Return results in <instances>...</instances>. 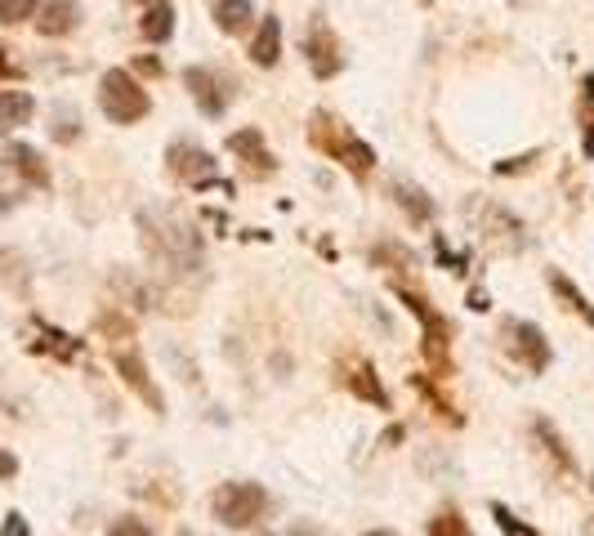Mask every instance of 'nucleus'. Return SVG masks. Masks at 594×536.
<instances>
[{
	"instance_id": "2",
	"label": "nucleus",
	"mask_w": 594,
	"mask_h": 536,
	"mask_svg": "<svg viewBox=\"0 0 594 536\" xmlns=\"http://www.w3.org/2000/svg\"><path fill=\"white\" fill-rule=\"evenodd\" d=\"M393 295H399L421 317V354L429 362V376L434 380H447L451 376V322L438 309H429V300L421 291H412L407 282H393Z\"/></svg>"
},
{
	"instance_id": "34",
	"label": "nucleus",
	"mask_w": 594,
	"mask_h": 536,
	"mask_svg": "<svg viewBox=\"0 0 594 536\" xmlns=\"http://www.w3.org/2000/svg\"><path fill=\"white\" fill-rule=\"evenodd\" d=\"M10 77H19V67L10 63V54H5V45H0V81H10Z\"/></svg>"
},
{
	"instance_id": "5",
	"label": "nucleus",
	"mask_w": 594,
	"mask_h": 536,
	"mask_svg": "<svg viewBox=\"0 0 594 536\" xmlns=\"http://www.w3.org/2000/svg\"><path fill=\"white\" fill-rule=\"evenodd\" d=\"M300 49H304V63H309V72H313L317 81H332V77H340V67H345V45H340L336 27L326 23L322 14H313V19L304 23Z\"/></svg>"
},
{
	"instance_id": "20",
	"label": "nucleus",
	"mask_w": 594,
	"mask_h": 536,
	"mask_svg": "<svg viewBox=\"0 0 594 536\" xmlns=\"http://www.w3.org/2000/svg\"><path fill=\"white\" fill-rule=\"evenodd\" d=\"M546 282H550V291H554V295H559V300H563V304H568V309H572V313H576L585 326H594V304H590V300L576 291V282H572L568 273H559V268H550Z\"/></svg>"
},
{
	"instance_id": "13",
	"label": "nucleus",
	"mask_w": 594,
	"mask_h": 536,
	"mask_svg": "<svg viewBox=\"0 0 594 536\" xmlns=\"http://www.w3.org/2000/svg\"><path fill=\"white\" fill-rule=\"evenodd\" d=\"M5 166L27 183V188H49V166L32 144H10L5 148Z\"/></svg>"
},
{
	"instance_id": "1",
	"label": "nucleus",
	"mask_w": 594,
	"mask_h": 536,
	"mask_svg": "<svg viewBox=\"0 0 594 536\" xmlns=\"http://www.w3.org/2000/svg\"><path fill=\"white\" fill-rule=\"evenodd\" d=\"M139 233H144V250L153 255L157 268L175 278H202L206 268V246L192 220H183L175 206H144L139 211Z\"/></svg>"
},
{
	"instance_id": "21",
	"label": "nucleus",
	"mask_w": 594,
	"mask_h": 536,
	"mask_svg": "<svg viewBox=\"0 0 594 536\" xmlns=\"http://www.w3.org/2000/svg\"><path fill=\"white\" fill-rule=\"evenodd\" d=\"M412 389H416V393H421V398L429 402V407H434V416H438V421H447V425H466V416H460V412L451 407V402H447V398H442V393L434 389V380H429V376H412Z\"/></svg>"
},
{
	"instance_id": "16",
	"label": "nucleus",
	"mask_w": 594,
	"mask_h": 536,
	"mask_svg": "<svg viewBox=\"0 0 594 536\" xmlns=\"http://www.w3.org/2000/svg\"><path fill=\"white\" fill-rule=\"evenodd\" d=\"M389 192H393V201H399V206L407 211L412 224H429V220H434V201H429L425 188H416V183H407V179H393Z\"/></svg>"
},
{
	"instance_id": "33",
	"label": "nucleus",
	"mask_w": 594,
	"mask_h": 536,
	"mask_svg": "<svg viewBox=\"0 0 594 536\" xmlns=\"http://www.w3.org/2000/svg\"><path fill=\"white\" fill-rule=\"evenodd\" d=\"M19 474V460L10 451H0V479H14Z\"/></svg>"
},
{
	"instance_id": "41",
	"label": "nucleus",
	"mask_w": 594,
	"mask_h": 536,
	"mask_svg": "<svg viewBox=\"0 0 594 536\" xmlns=\"http://www.w3.org/2000/svg\"><path fill=\"white\" fill-rule=\"evenodd\" d=\"M179 536H197V532H179Z\"/></svg>"
},
{
	"instance_id": "30",
	"label": "nucleus",
	"mask_w": 594,
	"mask_h": 536,
	"mask_svg": "<svg viewBox=\"0 0 594 536\" xmlns=\"http://www.w3.org/2000/svg\"><path fill=\"white\" fill-rule=\"evenodd\" d=\"M108 536H153V532H148V523H144V518H112Z\"/></svg>"
},
{
	"instance_id": "18",
	"label": "nucleus",
	"mask_w": 594,
	"mask_h": 536,
	"mask_svg": "<svg viewBox=\"0 0 594 536\" xmlns=\"http://www.w3.org/2000/svg\"><path fill=\"white\" fill-rule=\"evenodd\" d=\"M36 116V99L27 90H0V134H10Z\"/></svg>"
},
{
	"instance_id": "39",
	"label": "nucleus",
	"mask_w": 594,
	"mask_h": 536,
	"mask_svg": "<svg viewBox=\"0 0 594 536\" xmlns=\"http://www.w3.org/2000/svg\"><path fill=\"white\" fill-rule=\"evenodd\" d=\"M291 536H317V532H313V527H304V523H300V527H295V532H291Z\"/></svg>"
},
{
	"instance_id": "9",
	"label": "nucleus",
	"mask_w": 594,
	"mask_h": 536,
	"mask_svg": "<svg viewBox=\"0 0 594 536\" xmlns=\"http://www.w3.org/2000/svg\"><path fill=\"white\" fill-rule=\"evenodd\" d=\"M112 367H116V376L125 380L130 393L144 398L148 412H157V416L166 412V398H161V389H157V380H153V371H148V362H144L139 349H116V354H112Z\"/></svg>"
},
{
	"instance_id": "10",
	"label": "nucleus",
	"mask_w": 594,
	"mask_h": 536,
	"mask_svg": "<svg viewBox=\"0 0 594 536\" xmlns=\"http://www.w3.org/2000/svg\"><path fill=\"white\" fill-rule=\"evenodd\" d=\"M228 153L237 157V161H246V170L250 175H273L278 170V157L269 153V148H264V134L255 130V125H242V130H233L228 134Z\"/></svg>"
},
{
	"instance_id": "29",
	"label": "nucleus",
	"mask_w": 594,
	"mask_h": 536,
	"mask_svg": "<svg viewBox=\"0 0 594 536\" xmlns=\"http://www.w3.org/2000/svg\"><path fill=\"white\" fill-rule=\"evenodd\" d=\"M99 331H108L112 340H130V335H135L130 317H116V313H103V317H99Z\"/></svg>"
},
{
	"instance_id": "27",
	"label": "nucleus",
	"mask_w": 594,
	"mask_h": 536,
	"mask_svg": "<svg viewBox=\"0 0 594 536\" xmlns=\"http://www.w3.org/2000/svg\"><path fill=\"white\" fill-rule=\"evenodd\" d=\"M371 259L384 268V264H399V268H416V255L412 250H403V246H393V242H384L380 250H371Z\"/></svg>"
},
{
	"instance_id": "35",
	"label": "nucleus",
	"mask_w": 594,
	"mask_h": 536,
	"mask_svg": "<svg viewBox=\"0 0 594 536\" xmlns=\"http://www.w3.org/2000/svg\"><path fill=\"white\" fill-rule=\"evenodd\" d=\"M581 148H585V157L594 161V116H590V125H585V139H581Z\"/></svg>"
},
{
	"instance_id": "8",
	"label": "nucleus",
	"mask_w": 594,
	"mask_h": 536,
	"mask_svg": "<svg viewBox=\"0 0 594 536\" xmlns=\"http://www.w3.org/2000/svg\"><path fill=\"white\" fill-rule=\"evenodd\" d=\"M505 349H509L527 371H533V376L550 371V358H554L546 331H541L537 322H523V317H509V322H505Z\"/></svg>"
},
{
	"instance_id": "3",
	"label": "nucleus",
	"mask_w": 594,
	"mask_h": 536,
	"mask_svg": "<svg viewBox=\"0 0 594 536\" xmlns=\"http://www.w3.org/2000/svg\"><path fill=\"white\" fill-rule=\"evenodd\" d=\"M99 112L112 121V125H135L153 112V99L148 90L135 81L130 67H108L99 77Z\"/></svg>"
},
{
	"instance_id": "22",
	"label": "nucleus",
	"mask_w": 594,
	"mask_h": 536,
	"mask_svg": "<svg viewBox=\"0 0 594 536\" xmlns=\"http://www.w3.org/2000/svg\"><path fill=\"white\" fill-rule=\"evenodd\" d=\"M533 434H537V438L546 443V456H550V460H554V465L563 469V474H572V469H576V460H572V451L563 447V438H559V429H554L550 421H537V425H533Z\"/></svg>"
},
{
	"instance_id": "28",
	"label": "nucleus",
	"mask_w": 594,
	"mask_h": 536,
	"mask_svg": "<svg viewBox=\"0 0 594 536\" xmlns=\"http://www.w3.org/2000/svg\"><path fill=\"white\" fill-rule=\"evenodd\" d=\"M541 161V148H533L527 157H505V161H496V175H523V170H533Z\"/></svg>"
},
{
	"instance_id": "26",
	"label": "nucleus",
	"mask_w": 594,
	"mask_h": 536,
	"mask_svg": "<svg viewBox=\"0 0 594 536\" xmlns=\"http://www.w3.org/2000/svg\"><path fill=\"white\" fill-rule=\"evenodd\" d=\"M27 19H36V0H0V23L5 27H19Z\"/></svg>"
},
{
	"instance_id": "14",
	"label": "nucleus",
	"mask_w": 594,
	"mask_h": 536,
	"mask_svg": "<svg viewBox=\"0 0 594 536\" xmlns=\"http://www.w3.org/2000/svg\"><path fill=\"white\" fill-rule=\"evenodd\" d=\"M282 58V19L269 14V19H259L255 36H250V63L255 67H278Z\"/></svg>"
},
{
	"instance_id": "7",
	"label": "nucleus",
	"mask_w": 594,
	"mask_h": 536,
	"mask_svg": "<svg viewBox=\"0 0 594 536\" xmlns=\"http://www.w3.org/2000/svg\"><path fill=\"white\" fill-rule=\"evenodd\" d=\"M166 170H170L179 183H188V188H224V192H228V183H224L220 170H215V157H211L202 144L175 139V144L166 148Z\"/></svg>"
},
{
	"instance_id": "12",
	"label": "nucleus",
	"mask_w": 594,
	"mask_h": 536,
	"mask_svg": "<svg viewBox=\"0 0 594 536\" xmlns=\"http://www.w3.org/2000/svg\"><path fill=\"white\" fill-rule=\"evenodd\" d=\"M81 27V5L77 0H49L45 10H36V32L41 36H72Z\"/></svg>"
},
{
	"instance_id": "11",
	"label": "nucleus",
	"mask_w": 594,
	"mask_h": 536,
	"mask_svg": "<svg viewBox=\"0 0 594 536\" xmlns=\"http://www.w3.org/2000/svg\"><path fill=\"white\" fill-rule=\"evenodd\" d=\"M340 384H345L354 398H362V402H371V407L389 412V393H384V384H380V376H376L371 362H362V358L345 362V367H340Z\"/></svg>"
},
{
	"instance_id": "23",
	"label": "nucleus",
	"mask_w": 594,
	"mask_h": 536,
	"mask_svg": "<svg viewBox=\"0 0 594 536\" xmlns=\"http://www.w3.org/2000/svg\"><path fill=\"white\" fill-rule=\"evenodd\" d=\"M49 134L58 144H77L81 139V116L72 112V108H54V125H49Z\"/></svg>"
},
{
	"instance_id": "31",
	"label": "nucleus",
	"mask_w": 594,
	"mask_h": 536,
	"mask_svg": "<svg viewBox=\"0 0 594 536\" xmlns=\"http://www.w3.org/2000/svg\"><path fill=\"white\" fill-rule=\"evenodd\" d=\"M0 536H32V527H27V518L19 510H10L5 523H0Z\"/></svg>"
},
{
	"instance_id": "38",
	"label": "nucleus",
	"mask_w": 594,
	"mask_h": 536,
	"mask_svg": "<svg viewBox=\"0 0 594 536\" xmlns=\"http://www.w3.org/2000/svg\"><path fill=\"white\" fill-rule=\"evenodd\" d=\"M362 536H399V532H389V527H371V532H362Z\"/></svg>"
},
{
	"instance_id": "24",
	"label": "nucleus",
	"mask_w": 594,
	"mask_h": 536,
	"mask_svg": "<svg viewBox=\"0 0 594 536\" xmlns=\"http://www.w3.org/2000/svg\"><path fill=\"white\" fill-rule=\"evenodd\" d=\"M429 536H474V532H470V523H466L460 510H442V514L429 518Z\"/></svg>"
},
{
	"instance_id": "37",
	"label": "nucleus",
	"mask_w": 594,
	"mask_h": 536,
	"mask_svg": "<svg viewBox=\"0 0 594 536\" xmlns=\"http://www.w3.org/2000/svg\"><path fill=\"white\" fill-rule=\"evenodd\" d=\"M487 304H492V300H487V295H483V291H470V309H479V313H483V309H487Z\"/></svg>"
},
{
	"instance_id": "19",
	"label": "nucleus",
	"mask_w": 594,
	"mask_h": 536,
	"mask_svg": "<svg viewBox=\"0 0 594 536\" xmlns=\"http://www.w3.org/2000/svg\"><path fill=\"white\" fill-rule=\"evenodd\" d=\"M36 331H41V340H32V354H49V358H58V362H72V358L81 354V340H72L68 331H54V326H45V322H36Z\"/></svg>"
},
{
	"instance_id": "15",
	"label": "nucleus",
	"mask_w": 594,
	"mask_h": 536,
	"mask_svg": "<svg viewBox=\"0 0 594 536\" xmlns=\"http://www.w3.org/2000/svg\"><path fill=\"white\" fill-rule=\"evenodd\" d=\"M211 19H215V27L224 36H246L250 23H255V5H250V0H215Z\"/></svg>"
},
{
	"instance_id": "6",
	"label": "nucleus",
	"mask_w": 594,
	"mask_h": 536,
	"mask_svg": "<svg viewBox=\"0 0 594 536\" xmlns=\"http://www.w3.org/2000/svg\"><path fill=\"white\" fill-rule=\"evenodd\" d=\"M183 86H188L192 103L202 108V116H211V121H220L237 99V81L228 72H220V67H197L192 63L183 72Z\"/></svg>"
},
{
	"instance_id": "36",
	"label": "nucleus",
	"mask_w": 594,
	"mask_h": 536,
	"mask_svg": "<svg viewBox=\"0 0 594 536\" xmlns=\"http://www.w3.org/2000/svg\"><path fill=\"white\" fill-rule=\"evenodd\" d=\"M135 67H139V72H148V77H161V63L157 58H139Z\"/></svg>"
},
{
	"instance_id": "40",
	"label": "nucleus",
	"mask_w": 594,
	"mask_h": 536,
	"mask_svg": "<svg viewBox=\"0 0 594 536\" xmlns=\"http://www.w3.org/2000/svg\"><path fill=\"white\" fill-rule=\"evenodd\" d=\"M581 536H594V518H590V523H585V527H581Z\"/></svg>"
},
{
	"instance_id": "25",
	"label": "nucleus",
	"mask_w": 594,
	"mask_h": 536,
	"mask_svg": "<svg viewBox=\"0 0 594 536\" xmlns=\"http://www.w3.org/2000/svg\"><path fill=\"white\" fill-rule=\"evenodd\" d=\"M492 518H496V527L505 532V536H537V527L533 523H523L509 505H501V501H492Z\"/></svg>"
},
{
	"instance_id": "17",
	"label": "nucleus",
	"mask_w": 594,
	"mask_h": 536,
	"mask_svg": "<svg viewBox=\"0 0 594 536\" xmlns=\"http://www.w3.org/2000/svg\"><path fill=\"white\" fill-rule=\"evenodd\" d=\"M175 5L170 0H153V5L144 10V19H139V36L144 41H153V45H166L170 36H175Z\"/></svg>"
},
{
	"instance_id": "32",
	"label": "nucleus",
	"mask_w": 594,
	"mask_h": 536,
	"mask_svg": "<svg viewBox=\"0 0 594 536\" xmlns=\"http://www.w3.org/2000/svg\"><path fill=\"white\" fill-rule=\"evenodd\" d=\"M438 259H442V264H451V273H466V255L447 250V242H438Z\"/></svg>"
},
{
	"instance_id": "4",
	"label": "nucleus",
	"mask_w": 594,
	"mask_h": 536,
	"mask_svg": "<svg viewBox=\"0 0 594 536\" xmlns=\"http://www.w3.org/2000/svg\"><path fill=\"white\" fill-rule=\"evenodd\" d=\"M211 510L224 527L242 532V527H255L264 518V510H269V492H264L259 483H220L215 496H211Z\"/></svg>"
}]
</instances>
